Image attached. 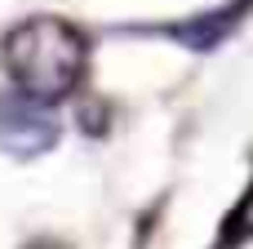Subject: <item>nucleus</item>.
Here are the masks:
<instances>
[{
  "instance_id": "obj_1",
  "label": "nucleus",
  "mask_w": 253,
  "mask_h": 249,
  "mask_svg": "<svg viewBox=\"0 0 253 249\" xmlns=\"http://www.w3.org/2000/svg\"><path fill=\"white\" fill-rule=\"evenodd\" d=\"M0 62L18 94H27L36 102H58L84 80L89 45L71 22H62L53 13H36L4 31Z\"/></svg>"
},
{
  "instance_id": "obj_2",
  "label": "nucleus",
  "mask_w": 253,
  "mask_h": 249,
  "mask_svg": "<svg viewBox=\"0 0 253 249\" xmlns=\"http://www.w3.org/2000/svg\"><path fill=\"white\" fill-rule=\"evenodd\" d=\"M62 125L58 116L49 111V102H36L27 94H4L0 98V147L13 156V160H36L44 156L53 143H58Z\"/></svg>"
},
{
  "instance_id": "obj_3",
  "label": "nucleus",
  "mask_w": 253,
  "mask_h": 249,
  "mask_svg": "<svg viewBox=\"0 0 253 249\" xmlns=\"http://www.w3.org/2000/svg\"><path fill=\"white\" fill-rule=\"evenodd\" d=\"M253 0H231V4H222V9H209V13H196V18H187V22H173V27H165V36H173L178 45H187L191 53H209V49H218L231 31H236V22L249 13Z\"/></svg>"
},
{
  "instance_id": "obj_4",
  "label": "nucleus",
  "mask_w": 253,
  "mask_h": 249,
  "mask_svg": "<svg viewBox=\"0 0 253 249\" xmlns=\"http://www.w3.org/2000/svg\"><path fill=\"white\" fill-rule=\"evenodd\" d=\"M245 218H249V227H253V196L245 200Z\"/></svg>"
}]
</instances>
